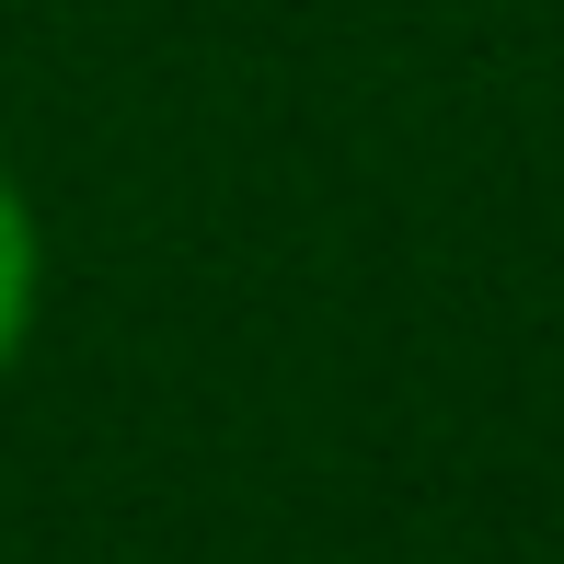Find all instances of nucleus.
<instances>
[{"mask_svg":"<svg viewBox=\"0 0 564 564\" xmlns=\"http://www.w3.org/2000/svg\"><path fill=\"white\" fill-rule=\"evenodd\" d=\"M23 323H35V219H23L12 173H0V369H12Z\"/></svg>","mask_w":564,"mask_h":564,"instance_id":"nucleus-1","label":"nucleus"}]
</instances>
